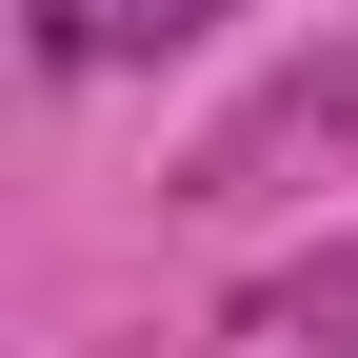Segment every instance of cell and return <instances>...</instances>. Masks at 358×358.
Masks as SVG:
<instances>
[{
  "mask_svg": "<svg viewBox=\"0 0 358 358\" xmlns=\"http://www.w3.org/2000/svg\"><path fill=\"white\" fill-rule=\"evenodd\" d=\"M259 338H299V358H358V239H319L299 279H259Z\"/></svg>",
  "mask_w": 358,
  "mask_h": 358,
  "instance_id": "obj_3",
  "label": "cell"
},
{
  "mask_svg": "<svg viewBox=\"0 0 358 358\" xmlns=\"http://www.w3.org/2000/svg\"><path fill=\"white\" fill-rule=\"evenodd\" d=\"M199 20H239V0H20L40 80H120V60H179Z\"/></svg>",
  "mask_w": 358,
  "mask_h": 358,
  "instance_id": "obj_2",
  "label": "cell"
},
{
  "mask_svg": "<svg viewBox=\"0 0 358 358\" xmlns=\"http://www.w3.org/2000/svg\"><path fill=\"white\" fill-rule=\"evenodd\" d=\"M338 140H358V40H338V60H279L199 159H179V199H219V219H239V199H279V179H299V159H338Z\"/></svg>",
  "mask_w": 358,
  "mask_h": 358,
  "instance_id": "obj_1",
  "label": "cell"
}]
</instances>
